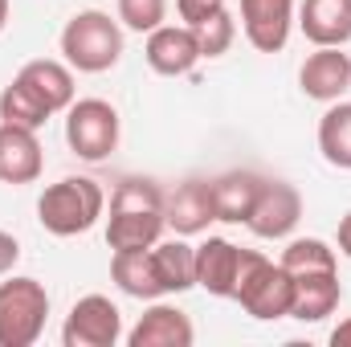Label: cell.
Masks as SVG:
<instances>
[{"mask_svg": "<svg viewBox=\"0 0 351 347\" xmlns=\"http://www.w3.org/2000/svg\"><path fill=\"white\" fill-rule=\"evenodd\" d=\"M106 208V192L98 188V180L90 176H66L58 184H49L37 200V221L45 233L53 237H78L98 225Z\"/></svg>", "mask_w": 351, "mask_h": 347, "instance_id": "1", "label": "cell"}, {"mask_svg": "<svg viewBox=\"0 0 351 347\" xmlns=\"http://www.w3.org/2000/svg\"><path fill=\"white\" fill-rule=\"evenodd\" d=\"M62 53H66V66L78 74H106L123 58V29L119 21H110V12L82 8L62 29Z\"/></svg>", "mask_w": 351, "mask_h": 347, "instance_id": "2", "label": "cell"}, {"mask_svg": "<svg viewBox=\"0 0 351 347\" xmlns=\"http://www.w3.org/2000/svg\"><path fill=\"white\" fill-rule=\"evenodd\" d=\"M233 298L245 307V315H254L262 323L286 319L294 307V274L282 270V261H269L258 250H241Z\"/></svg>", "mask_w": 351, "mask_h": 347, "instance_id": "3", "label": "cell"}, {"mask_svg": "<svg viewBox=\"0 0 351 347\" xmlns=\"http://www.w3.org/2000/svg\"><path fill=\"white\" fill-rule=\"evenodd\" d=\"M49 319V290L37 278L0 282V347H33Z\"/></svg>", "mask_w": 351, "mask_h": 347, "instance_id": "4", "label": "cell"}, {"mask_svg": "<svg viewBox=\"0 0 351 347\" xmlns=\"http://www.w3.org/2000/svg\"><path fill=\"white\" fill-rule=\"evenodd\" d=\"M66 143L78 160L102 164L119 147V110L106 98H78L66 115Z\"/></svg>", "mask_w": 351, "mask_h": 347, "instance_id": "5", "label": "cell"}, {"mask_svg": "<svg viewBox=\"0 0 351 347\" xmlns=\"http://www.w3.org/2000/svg\"><path fill=\"white\" fill-rule=\"evenodd\" d=\"M123 339V315L106 294H86L70 307L62 344L66 347H114Z\"/></svg>", "mask_w": 351, "mask_h": 347, "instance_id": "6", "label": "cell"}, {"mask_svg": "<svg viewBox=\"0 0 351 347\" xmlns=\"http://www.w3.org/2000/svg\"><path fill=\"white\" fill-rule=\"evenodd\" d=\"M298 221H302V196H298V188L286 184V180H265L245 225H250L254 237L278 241V237H290Z\"/></svg>", "mask_w": 351, "mask_h": 347, "instance_id": "7", "label": "cell"}, {"mask_svg": "<svg viewBox=\"0 0 351 347\" xmlns=\"http://www.w3.org/2000/svg\"><path fill=\"white\" fill-rule=\"evenodd\" d=\"M298 86L315 102H339L351 90V58L339 45H315L298 70Z\"/></svg>", "mask_w": 351, "mask_h": 347, "instance_id": "8", "label": "cell"}, {"mask_svg": "<svg viewBox=\"0 0 351 347\" xmlns=\"http://www.w3.org/2000/svg\"><path fill=\"white\" fill-rule=\"evenodd\" d=\"M241 29L258 53H278L294 29V0H241Z\"/></svg>", "mask_w": 351, "mask_h": 347, "instance_id": "9", "label": "cell"}, {"mask_svg": "<svg viewBox=\"0 0 351 347\" xmlns=\"http://www.w3.org/2000/svg\"><path fill=\"white\" fill-rule=\"evenodd\" d=\"M164 221H168V229H176V237L204 233L217 221V213H213V180L176 184L172 196H164Z\"/></svg>", "mask_w": 351, "mask_h": 347, "instance_id": "10", "label": "cell"}, {"mask_svg": "<svg viewBox=\"0 0 351 347\" xmlns=\"http://www.w3.org/2000/svg\"><path fill=\"white\" fill-rule=\"evenodd\" d=\"M147 66L164 78H180V74H192L196 62H200V45H196V33L188 25H160L147 33Z\"/></svg>", "mask_w": 351, "mask_h": 347, "instance_id": "11", "label": "cell"}, {"mask_svg": "<svg viewBox=\"0 0 351 347\" xmlns=\"http://www.w3.org/2000/svg\"><path fill=\"white\" fill-rule=\"evenodd\" d=\"M168 221L164 208H131V204H110V225H106V246L110 250H152L164 237Z\"/></svg>", "mask_w": 351, "mask_h": 347, "instance_id": "12", "label": "cell"}, {"mask_svg": "<svg viewBox=\"0 0 351 347\" xmlns=\"http://www.w3.org/2000/svg\"><path fill=\"white\" fill-rule=\"evenodd\" d=\"M192 339H196L192 319L180 307H168V302L147 307L139 315V323L131 327V335H127L131 347H192Z\"/></svg>", "mask_w": 351, "mask_h": 347, "instance_id": "13", "label": "cell"}, {"mask_svg": "<svg viewBox=\"0 0 351 347\" xmlns=\"http://www.w3.org/2000/svg\"><path fill=\"white\" fill-rule=\"evenodd\" d=\"M45 168L37 131L0 123V184H33Z\"/></svg>", "mask_w": 351, "mask_h": 347, "instance_id": "14", "label": "cell"}, {"mask_svg": "<svg viewBox=\"0 0 351 347\" xmlns=\"http://www.w3.org/2000/svg\"><path fill=\"white\" fill-rule=\"evenodd\" d=\"M339 298H343L339 270L294 274V307H290V319H298V323H323L327 315H335Z\"/></svg>", "mask_w": 351, "mask_h": 347, "instance_id": "15", "label": "cell"}, {"mask_svg": "<svg viewBox=\"0 0 351 347\" xmlns=\"http://www.w3.org/2000/svg\"><path fill=\"white\" fill-rule=\"evenodd\" d=\"M237 265H241V250L233 241L208 237L204 246H196V286H204L213 298H233Z\"/></svg>", "mask_w": 351, "mask_h": 347, "instance_id": "16", "label": "cell"}, {"mask_svg": "<svg viewBox=\"0 0 351 347\" xmlns=\"http://www.w3.org/2000/svg\"><path fill=\"white\" fill-rule=\"evenodd\" d=\"M298 29L315 45H348L351 41V0H302Z\"/></svg>", "mask_w": 351, "mask_h": 347, "instance_id": "17", "label": "cell"}, {"mask_svg": "<svg viewBox=\"0 0 351 347\" xmlns=\"http://www.w3.org/2000/svg\"><path fill=\"white\" fill-rule=\"evenodd\" d=\"M265 176L258 172H225L213 180V213L225 225H245L254 213V200L262 192Z\"/></svg>", "mask_w": 351, "mask_h": 347, "instance_id": "18", "label": "cell"}, {"mask_svg": "<svg viewBox=\"0 0 351 347\" xmlns=\"http://www.w3.org/2000/svg\"><path fill=\"white\" fill-rule=\"evenodd\" d=\"M25 86L33 90L45 106H49V115H58V110H70L74 106V70L70 66H62V62H53V58H37V62H25L21 66V74H16Z\"/></svg>", "mask_w": 351, "mask_h": 347, "instance_id": "19", "label": "cell"}, {"mask_svg": "<svg viewBox=\"0 0 351 347\" xmlns=\"http://www.w3.org/2000/svg\"><path fill=\"white\" fill-rule=\"evenodd\" d=\"M110 278L123 294L139 298V302H156L164 294L160 278H156V261H152V250H114L110 258Z\"/></svg>", "mask_w": 351, "mask_h": 347, "instance_id": "20", "label": "cell"}, {"mask_svg": "<svg viewBox=\"0 0 351 347\" xmlns=\"http://www.w3.org/2000/svg\"><path fill=\"white\" fill-rule=\"evenodd\" d=\"M152 261H156V278H160L164 294H184L196 286V246H188L184 237L156 241Z\"/></svg>", "mask_w": 351, "mask_h": 347, "instance_id": "21", "label": "cell"}, {"mask_svg": "<svg viewBox=\"0 0 351 347\" xmlns=\"http://www.w3.org/2000/svg\"><path fill=\"white\" fill-rule=\"evenodd\" d=\"M319 152L331 168L351 172V102H331L319 119Z\"/></svg>", "mask_w": 351, "mask_h": 347, "instance_id": "22", "label": "cell"}, {"mask_svg": "<svg viewBox=\"0 0 351 347\" xmlns=\"http://www.w3.org/2000/svg\"><path fill=\"white\" fill-rule=\"evenodd\" d=\"M0 123H12V127H29V131H41L49 123V106L25 86L21 78H12L8 86L0 90Z\"/></svg>", "mask_w": 351, "mask_h": 347, "instance_id": "23", "label": "cell"}, {"mask_svg": "<svg viewBox=\"0 0 351 347\" xmlns=\"http://www.w3.org/2000/svg\"><path fill=\"white\" fill-rule=\"evenodd\" d=\"M282 270L290 274H311V270H339L335 265V250L323 237H294L282 250Z\"/></svg>", "mask_w": 351, "mask_h": 347, "instance_id": "24", "label": "cell"}, {"mask_svg": "<svg viewBox=\"0 0 351 347\" xmlns=\"http://www.w3.org/2000/svg\"><path fill=\"white\" fill-rule=\"evenodd\" d=\"M196 45H200V58H221L229 45H233V37H237V25H233V16H229V8H221V12H213L208 21H200L196 29Z\"/></svg>", "mask_w": 351, "mask_h": 347, "instance_id": "25", "label": "cell"}, {"mask_svg": "<svg viewBox=\"0 0 351 347\" xmlns=\"http://www.w3.org/2000/svg\"><path fill=\"white\" fill-rule=\"evenodd\" d=\"M168 16V0H119V21L131 33H152Z\"/></svg>", "mask_w": 351, "mask_h": 347, "instance_id": "26", "label": "cell"}, {"mask_svg": "<svg viewBox=\"0 0 351 347\" xmlns=\"http://www.w3.org/2000/svg\"><path fill=\"white\" fill-rule=\"evenodd\" d=\"M176 8H180V21H184L188 29H196L200 21H208L213 12H221L225 0H176Z\"/></svg>", "mask_w": 351, "mask_h": 347, "instance_id": "27", "label": "cell"}, {"mask_svg": "<svg viewBox=\"0 0 351 347\" xmlns=\"http://www.w3.org/2000/svg\"><path fill=\"white\" fill-rule=\"evenodd\" d=\"M16 261H21V241H16L12 233H4V229H0V278H4Z\"/></svg>", "mask_w": 351, "mask_h": 347, "instance_id": "28", "label": "cell"}, {"mask_svg": "<svg viewBox=\"0 0 351 347\" xmlns=\"http://www.w3.org/2000/svg\"><path fill=\"white\" fill-rule=\"evenodd\" d=\"M339 254H343V258H351V213L339 221Z\"/></svg>", "mask_w": 351, "mask_h": 347, "instance_id": "29", "label": "cell"}, {"mask_svg": "<svg viewBox=\"0 0 351 347\" xmlns=\"http://www.w3.org/2000/svg\"><path fill=\"white\" fill-rule=\"evenodd\" d=\"M331 344L335 347H351V319H343V323L331 331Z\"/></svg>", "mask_w": 351, "mask_h": 347, "instance_id": "30", "label": "cell"}, {"mask_svg": "<svg viewBox=\"0 0 351 347\" xmlns=\"http://www.w3.org/2000/svg\"><path fill=\"white\" fill-rule=\"evenodd\" d=\"M4 25H8V0H0V33H4Z\"/></svg>", "mask_w": 351, "mask_h": 347, "instance_id": "31", "label": "cell"}]
</instances>
